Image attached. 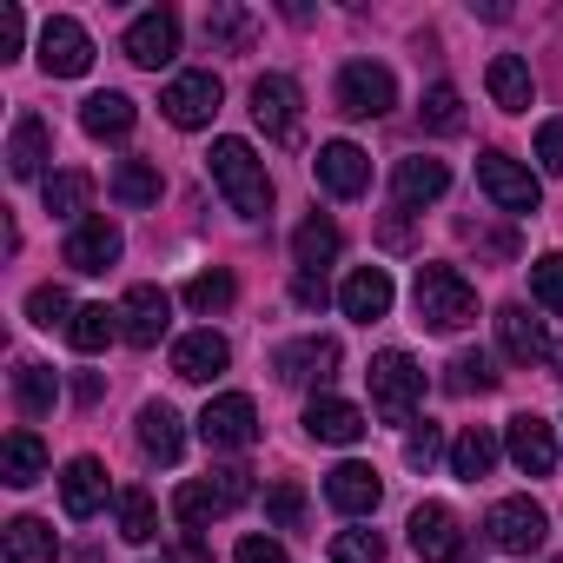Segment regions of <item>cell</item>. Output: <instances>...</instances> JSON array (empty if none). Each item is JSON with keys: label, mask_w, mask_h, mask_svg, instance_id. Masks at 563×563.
I'll return each mask as SVG.
<instances>
[{"label": "cell", "mask_w": 563, "mask_h": 563, "mask_svg": "<svg viewBox=\"0 0 563 563\" xmlns=\"http://www.w3.org/2000/svg\"><path fill=\"white\" fill-rule=\"evenodd\" d=\"M206 159H212V186L225 192V206L239 219H265L272 212V173H265V159L245 140H212Z\"/></svg>", "instance_id": "6da1fadb"}, {"label": "cell", "mask_w": 563, "mask_h": 563, "mask_svg": "<svg viewBox=\"0 0 563 563\" xmlns=\"http://www.w3.org/2000/svg\"><path fill=\"white\" fill-rule=\"evenodd\" d=\"M411 306H418V325H431V332H464V325L477 319V286H471L457 265H418Z\"/></svg>", "instance_id": "7a4b0ae2"}, {"label": "cell", "mask_w": 563, "mask_h": 563, "mask_svg": "<svg viewBox=\"0 0 563 563\" xmlns=\"http://www.w3.org/2000/svg\"><path fill=\"white\" fill-rule=\"evenodd\" d=\"M365 378H372V405H378L385 424H411V418H418V405H424V372L411 365V352H378Z\"/></svg>", "instance_id": "3957f363"}, {"label": "cell", "mask_w": 563, "mask_h": 563, "mask_svg": "<svg viewBox=\"0 0 563 563\" xmlns=\"http://www.w3.org/2000/svg\"><path fill=\"white\" fill-rule=\"evenodd\" d=\"M245 497H252V471L225 464V471H206V477L179 484V490H173V510H179V523H212V517L239 510Z\"/></svg>", "instance_id": "277c9868"}, {"label": "cell", "mask_w": 563, "mask_h": 563, "mask_svg": "<svg viewBox=\"0 0 563 563\" xmlns=\"http://www.w3.org/2000/svg\"><path fill=\"white\" fill-rule=\"evenodd\" d=\"M398 107V80L378 60H345L339 67V113L345 120H385Z\"/></svg>", "instance_id": "5b68a950"}, {"label": "cell", "mask_w": 563, "mask_h": 563, "mask_svg": "<svg viewBox=\"0 0 563 563\" xmlns=\"http://www.w3.org/2000/svg\"><path fill=\"white\" fill-rule=\"evenodd\" d=\"M477 186H484V199H490L497 212H510V219H523V212H537V206H543L537 173H530V166H517L510 153H484V159H477Z\"/></svg>", "instance_id": "8992f818"}, {"label": "cell", "mask_w": 563, "mask_h": 563, "mask_svg": "<svg viewBox=\"0 0 563 563\" xmlns=\"http://www.w3.org/2000/svg\"><path fill=\"white\" fill-rule=\"evenodd\" d=\"M484 537H490L504 556H530V550H543L550 517H543V504H530V497H497L490 517H484Z\"/></svg>", "instance_id": "52a82bcc"}, {"label": "cell", "mask_w": 563, "mask_h": 563, "mask_svg": "<svg viewBox=\"0 0 563 563\" xmlns=\"http://www.w3.org/2000/svg\"><path fill=\"white\" fill-rule=\"evenodd\" d=\"M199 438H206L212 451H245V444H258V405H252L245 391H219V398L199 411Z\"/></svg>", "instance_id": "ba28073f"}, {"label": "cell", "mask_w": 563, "mask_h": 563, "mask_svg": "<svg viewBox=\"0 0 563 563\" xmlns=\"http://www.w3.org/2000/svg\"><path fill=\"white\" fill-rule=\"evenodd\" d=\"M339 358H345V352H339V339L312 332V339L278 345V352H272V372H278V385H332Z\"/></svg>", "instance_id": "9c48e42d"}, {"label": "cell", "mask_w": 563, "mask_h": 563, "mask_svg": "<svg viewBox=\"0 0 563 563\" xmlns=\"http://www.w3.org/2000/svg\"><path fill=\"white\" fill-rule=\"evenodd\" d=\"M87 67H93V41H87V27L67 21V14H54V21L41 27V74H47V80H80Z\"/></svg>", "instance_id": "30bf717a"}, {"label": "cell", "mask_w": 563, "mask_h": 563, "mask_svg": "<svg viewBox=\"0 0 563 563\" xmlns=\"http://www.w3.org/2000/svg\"><path fill=\"white\" fill-rule=\"evenodd\" d=\"M504 451H510V464H517L523 477H550V471H556V424L537 418V411H517V418L504 424Z\"/></svg>", "instance_id": "8fae6325"}, {"label": "cell", "mask_w": 563, "mask_h": 563, "mask_svg": "<svg viewBox=\"0 0 563 563\" xmlns=\"http://www.w3.org/2000/svg\"><path fill=\"white\" fill-rule=\"evenodd\" d=\"M252 120L265 140H299V80L292 74H258L252 80Z\"/></svg>", "instance_id": "7c38bea8"}, {"label": "cell", "mask_w": 563, "mask_h": 563, "mask_svg": "<svg viewBox=\"0 0 563 563\" xmlns=\"http://www.w3.org/2000/svg\"><path fill=\"white\" fill-rule=\"evenodd\" d=\"M219 100H225V87H219V74H179L166 93H159V113L173 120V126H212V113H219Z\"/></svg>", "instance_id": "4fadbf2b"}, {"label": "cell", "mask_w": 563, "mask_h": 563, "mask_svg": "<svg viewBox=\"0 0 563 563\" xmlns=\"http://www.w3.org/2000/svg\"><path fill=\"white\" fill-rule=\"evenodd\" d=\"M120 252H126L120 225H113L107 212H87V219H80V225L67 232V252H60V258H67L74 272H87V278H93V272H107V265H113Z\"/></svg>", "instance_id": "5bb4252c"}, {"label": "cell", "mask_w": 563, "mask_h": 563, "mask_svg": "<svg viewBox=\"0 0 563 563\" xmlns=\"http://www.w3.org/2000/svg\"><path fill=\"white\" fill-rule=\"evenodd\" d=\"M166 325H173V299H166L159 286H133V292L120 299V339H126V345L153 352V345L166 339Z\"/></svg>", "instance_id": "9a60e30c"}, {"label": "cell", "mask_w": 563, "mask_h": 563, "mask_svg": "<svg viewBox=\"0 0 563 563\" xmlns=\"http://www.w3.org/2000/svg\"><path fill=\"white\" fill-rule=\"evenodd\" d=\"M312 173H319V186H325L332 199H358V192L372 186V159H365V146H352V140H325L319 159H312Z\"/></svg>", "instance_id": "2e32d148"}, {"label": "cell", "mask_w": 563, "mask_h": 563, "mask_svg": "<svg viewBox=\"0 0 563 563\" xmlns=\"http://www.w3.org/2000/svg\"><path fill=\"white\" fill-rule=\"evenodd\" d=\"M179 54V14L173 8H146L133 27H126V60L133 67H166Z\"/></svg>", "instance_id": "e0dca14e"}, {"label": "cell", "mask_w": 563, "mask_h": 563, "mask_svg": "<svg viewBox=\"0 0 563 563\" xmlns=\"http://www.w3.org/2000/svg\"><path fill=\"white\" fill-rule=\"evenodd\" d=\"M411 550L424 563H464V530L444 504H418L411 510Z\"/></svg>", "instance_id": "ac0fdd59"}, {"label": "cell", "mask_w": 563, "mask_h": 563, "mask_svg": "<svg viewBox=\"0 0 563 563\" xmlns=\"http://www.w3.org/2000/svg\"><path fill=\"white\" fill-rule=\"evenodd\" d=\"M391 299H398V286H391L385 265H358L345 286H339V306H345V319H358V325H378V319L391 312Z\"/></svg>", "instance_id": "d6986e66"}, {"label": "cell", "mask_w": 563, "mask_h": 563, "mask_svg": "<svg viewBox=\"0 0 563 563\" xmlns=\"http://www.w3.org/2000/svg\"><path fill=\"white\" fill-rule=\"evenodd\" d=\"M497 345L510 365H543L556 345L543 332V319H530V306H497Z\"/></svg>", "instance_id": "ffe728a7"}, {"label": "cell", "mask_w": 563, "mask_h": 563, "mask_svg": "<svg viewBox=\"0 0 563 563\" xmlns=\"http://www.w3.org/2000/svg\"><path fill=\"white\" fill-rule=\"evenodd\" d=\"M225 365H232V345H225L212 325H199V332H186V339L173 345V378H186V385H212Z\"/></svg>", "instance_id": "44dd1931"}, {"label": "cell", "mask_w": 563, "mask_h": 563, "mask_svg": "<svg viewBox=\"0 0 563 563\" xmlns=\"http://www.w3.org/2000/svg\"><path fill=\"white\" fill-rule=\"evenodd\" d=\"M47 159H54V133H47V120H41V113H21L14 133H8V173H14V179H41Z\"/></svg>", "instance_id": "7402d4cb"}, {"label": "cell", "mask_w": 563, "mask_h": 563, "mask_svg": "<svg viewBox=\"0 0 563 563\" xmlns=\"http://www.w3.org/2000/svg\"><path fill=\"white\" fill-rule=\"evenodd\" d=\"M306 431H312L319 444H358L372 424H365V411H358V405H345V398L319 391V398L306 405Z\"/></svg>", "instance_id": "603a6c76"}, {"label": "cell", "mask_w": 563, "mask_h": 563, "mask_svg": "<svg viewBox=\"0 0 563 563\" xmlns=\"http://www.w3.org/2000/svg\"><path fill=\"white\" fill-rule=\"evenodd\" d=\"M100 504H107V464H100V457H74V464L60 471V510H67L74 523H87Z\"/></svg>", "instance_id": "cb8c5ba5"}, {"label": "cell", "mask_w": 563, "mask_h": 563, "mask_svg": "<svg viewBox=\"0 0 563 563\" xmlns=\"http://www.w3.org/2000/svg\"><path fill=\"white\" fill-rule=\"evenodd\" d=\"M444 186H451V166L444 159H398V173H391V199L411 212V206H431V199H444Z\"/></svg>", "instance_id": "d4e9b609"}, {"label": "cell", "mask_w": 563, "mask_h": 563, "mask_svg": "<svg viewBox=\"0 0 563 563\" xmlns=\"http://www.w3.org/2000/svg\"><path fill=\"white\" fill-rule=\"evenodd\" d=\"M325 497H332V510H345V517H372L378 497H385V484H378L372 464H339V471L325 477Z\"/></svg>", "instance_id": "484cf974"}, {"label": "cell", "mask_w": 563, "mask_h": 563, "mask_svg": "<svg viewBox=\"0 0 563 563\" xmlns=\"http://www.w3.org/2000/svg\"><path fill=\"white\" fill-rule=\"evenodd\" d=\"M140 451L153 457V464H179V451H186V431H179V411L173 405H140Z\"/></svg>", "instance_id": "4316f807"}, {"label": "cell", "mask_w": 563, "mask_h": 563, "mask_svg": "<svg viewBox=\"0 0 563 563\" xmlns=\"http://www.w3.org/2000/svg\"><path fill=\"white\" fill-rule=\"evenodd\" d=\"M0 550H8V563H60V543L41 517H14L0 530Z\"/></svg>", "instance_id": "83f0119b"}, {"label": "cell", "mask_w": 563, "mask_h": 563, "mask_svg": "<svg viewBox=\"0 0 563 563\" xmlns=\"http://www.w3.org/2000/svg\"><path fill=\"white\" fill-rule=\"evenodd\" d=\"M0 477H8L14 490L41 484V477H47V444H41L34 431H8V451H0Z\"/></svg>", "instance_id": "f1b7e54d"}, {"label": "cell", "mask_w": 563, "mask_h": 563, "mask_svg": "<svg viewBox=\"0 0 563 563\" xmlns=\"http://www.w3.org/2000/svg\"><path fill=\"white\" fill-rule=\"evenodd\" d=\"M133 120H140V107H133L126 93H93V100L80 107V126H87L93 140H126Z\"/></svg>", "instance_id": "f546056e"}, {"label": "cell", "mask_w": 563, "mask_h": 563, "mask_svg": "<svg viewBox=\"0 0 563 563\" xmlns=\"http://www.w3.org/2000/svg\"><path fill=\"white\" fill-rule=\"evenodd\" d=\"M339 245H345V239H339V225H332V219H319V212H312V219H299V232H292V258H299V272H325V265L339 258Z\"/></svg>", "instance_id": "4dcf8cb0"}, {"label": "cell", "mask_w": 563, "mask_h": 563, "mask_svg": "<svg viewBox=\"0 0 563 563\" xmlns=\"http://www.w3.org/2000/svg\"><path fill=\"white\" fill-rule=\"evenodd\" d=\"M484 87H490V100H497L504 113H523V107H530V93H537V87H530V67H523L517 54H497V60H490V74H484Z\"/></svg>", "instance_id": "1f68e13d"}, {"label": "cell", "mask_w": 563, "mask_h": 563, "mask_svg": "<svg viewBox=\"0 0 563 563\" xmlns=\"http://www.w3.org/2000/svg\"><path fill=\"white\" fill-rule=\"evenodd\" d=\"M490 471H497V438H490L484 424H471V431L451 444V477L477 484V477H490Z\"/></svg>", "instance_id": "d6a6232c"}, {"label": "cell", "mask_w": 563, "mask_h": 563, "mask_svg": "<svg viewBox=\"0 0 563 563\" xmlns=\"http://www.w3.org/2000/svg\"><path fill=\"white\" fill-rule=\"evenodd\" d=\"M113 339H120V312H107V306H80V312H74V325H67V345H74V352H87V358H93V352H107Z\"/></svg>", "instance_id": "836d02e7"}, {"label": "cell", "mask_w": 563, "mask_h": 563, "mask_svg": "<svg viewBox=\"0 0 563 563\" xmlns=\"http://www.w3.org/2000/svg\"><path fill=\"white\" fill-rule=\"evenodd\" d=\"M444 391H451V398H484V391H497V365H490L484 352H457V358L444 365Z\"/></svg>", "instance_id": "e575fe53"}, {"label": "cell", "mask_w": 563, "mask_h": 563, "mask_svg": "<svg viewBox=\"0 0 563 563\" xmlns=\"http://www.w3.org/2000/svg\"><path fill=\"white\" fill-rule=\"evenodd\" d=\"M113 199L120 206H159V166L153 159H120L113 166Z\"/></svg>", "instance_id": "d590c367"}, {"label": "cell", "mask_w": 563, "mask_h": 563, "mask_svg": "<svg viewBox=\"0 0 563 563\" xmlns=\"http://www.w3.org/2000/svg\"><path fill=\"white\" fill-rule=\"evenodd\" d=\"M87 206H93V173H54L47 179V212L54 219H87Z\"/></svg>", "instance_id": "8d00e7d4"}, {"label": "cell", "mask_w": 563, "mask_h": 563, "mask_svg": "<svg viewBox=\"0 0 563 563\" xmlns=\"http://www.w3.org/2000/svg\"><path fill=\"white\" fill-rule=\"evenodd\" d=\"M14 398H21L27 418H47L54 398H60V378H54L47 365H21V372H14Z\"/></svg>", "instance_id": "74e56055"}, {"label": "cell", "mask_w": 563, "mask_h": 563, "mask_svg": "<svg viewBox=\"0 0 563 563\" xmlns=\"http://www.w3.org/2000/svg\"><path fill=\"white\" fill-rule=\"evenodd\" d=\"M120 537L126 543H153L159 537V504L146 490H120Z\"/></svg>", "instance_id": "f35d334b"}, {"label": "cell", "mask_w": 563, "mask_h": 563, "mask_svg": "<svg viewBox=\"0 0 563 563\" xmlns=\"http://www.w3.org/2000/svg\"><path fill=\"white\" fill-rule=\"evenodd\" d=\"M232 299H239L232 272H199V278H186V306H192V312H225Z\"/></svg>", "instance_id": "ab89813d"}, {"label": "cell", "mask_w": 563, "mask_h": 563, "mask_svg": "<svg viewBox=\"0 0 563 563\" xmlns=\"http://www.w3.org/2000/svg\"><path fill=\"white\" fill-rule=\"evenodd\" d=\"M530 299H537L543 312H563V252L530 258Z\"/></svg>", "instance_id": "60d3db41"}, {"label": "cell", "mask_w": 563, "mask_h": 563, "mask_svg": "<svg viewBox=\"0 0 563 563\" xmlns=\"http://www.w3.org/2000/svg\"><path fill=\"white\" fill-rule=\"evenodd\" d=\"M206 41H219L225 54H245V47H252V14H239V8H212V14H206Z\"/></svg>", "instance_id": "b9f144b4"}, {"label": "cell", "mask_w": 563, "mask_h": 563, "mask_svg": "<svg viewBox=\"0 0 563 563\" xmlns=\"http://www.w3.org/2000/svg\"><path fill=\"white\" fill-rule=\"evenodd\" d=\"M418 120H424L431 133H457V126H464V100H457V87H444V80H438V87L424 93Z\"/></svg>", "instance_id": "7bdbcfd3"}, {"label": "cell", "mask_w": 563, "mask_h": 563, "mask_svg": "<svg viewBox=\"0 0 563 563\" xmlns=\"http://www.w3.org/2000/svg\"><path fill=\"white\" fill-rule=\"evenodd\" d=\"M74 312H80V306H74L60 286H34V292H27V319H34V325H47V332H54V325L67 332V325H74Z\"/></svg>", "instance_id": "ee69618b"}, {"label": "cell", "mask_w": 563, "mask_h": 563, "mask_svg": "<svg viewBox=\"0 0 563 563\" xmlns=\"http://www.w3.org/2000/svg\"><path fill=\"white\" fill-rule=\"evenodd\" d=\"M265 517H272L278 530H306V490H299V484H272V490H265Z\"/></svg>", "instance_id": "f6af8a7d"}, {"label": "cell", "mask_w": 563, "mask_h": 563, "mask_svg": "<svg viewBox=\"0 0 563 563\" xmlns=\"http://www.w3.org/2000/svg\"><path fill=\"white\" fill-rule=\"evenodd\" d=\"M332 563H385V537L378 530H339L332 537Z\"/></svg>", "instance_id": "bcb514c9"}, {"label": "cell", "mask_w": 563, "mask_h": 563, "mask_svg": "<svg viewBox=\"0 0 563 563\" xmlns=\"http://www.w3.org/2000/svg\"><path fill=\"white\" fill-rule=\"evenodd\" d=\"M438 451H444V431H438L431 418H424V424H411V438H405V464H411V471H431V464H438Z\"/></svg>", "instance_id": "7dc6e473"}, {"label": "cell", "mask_w": 563, "mask_h": 563, "mask_svg": "<svg viewBox=\"0 0 563 563\" xmlns=\"http://www.w3.org/2000/svg\"><path fill=\"white\" fill-rule=\"evenodd\" d=\"M537 166L543 173H563V120H543L537 126Z\"/></svg>", "instance_id": "c3c4849f"}, {"label": "cell", "mask_w": 563, "mask_h": 563, "mask_svg": "<svg viewBox=\"0 0 563 563\" xmlns=\"http://www.w3.org/2000/svg\"><path fill=\"white\" fill-rule=\"evenodd\" d=\"M21 41H27V14L21 8H0V60H14Z\"/></svg>", "instance_id": "681fc988"}, {"label": "cell", "mask_w": 563, "mask_h": 563, "mask_svg": "<svg viewBox=\"0 0 563 563\" xmlns=\"http://www.w3.org/2000/svg\"><path fill=\"white\" fill-rule=\"evenodd\" d=\"M292 299H299L306 312H319V306L332 299V292H325V272H299V278H292Z\"/></svg>", "instance_id": "f907efd6"}, {"label": "cell", "mask_w": 563, "mask_h": 563, "mask_svg": "<svg viewBox=\"0 0 563 563\" xmlns=\"http://www.w3.org/2000/svg\"><path fill=\"white\" fill-rule=\"evenodd\" d=\"M232 556H239V563H286V550H278L272 537H245V543H239Z\"/></svg>", "instance_id": "816d5d0a"}, {"label": "cell", "mask_w": 563, "mask_h": 563, "mask_svg": "<svg viewBox=\"0 0 563 563\" xmlns=\"http://www.w3.org/2000/svg\"><path fill=\"white\" fill-rule=\"evenodd\" d=\"M173 563H212V550H206L199 537H179V543H173Z\"/></svg>", "instance_id": "f5cc1de1"}, {"label": "cell", "mask_w": 563, "mask_h": 563, "mask_svg": "<svg viewBox=\"0 0 563 563\" xmlns=\"http://www.w3.org/2000/svg\"><path fill=\"white\" fill-rule=\"evenodd\" d=\"M100 391H107V385H100V372H80V385H74V398H80V405H100Z\"/></svg>", "instance_id": "db71d44e"}, {"label": "cell", "mask_w": 563, "mask_h": 563, "mask_svg": "<svg viewBox=\"0 0 563 563\" xmlns=\"http://www.w3.org/2000/svg\"><path fill=\"white\" fill-rule=\"evenodd\" d=\"M550 365H556V378H563V345H556V352H550Z\"/></svg>", "instance_id": "11a10c76"}]
</instances>
